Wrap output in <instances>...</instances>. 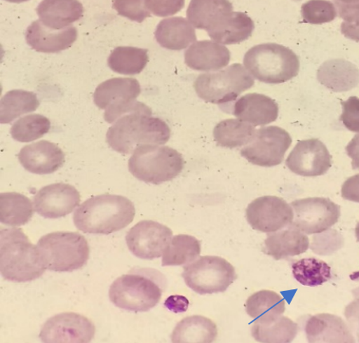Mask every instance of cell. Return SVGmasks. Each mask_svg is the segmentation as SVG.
Listing matches in <instances>:
<instances>
[{"mask_svg":"<svg viewBox=\"0 0 359 343\" xmlns=\"http://www.w3.org/2000/svg\"><path fill=\"white\" fill-rule=\"evenodd\" d=\"M342 114L341 121L351 132L359 133V98L351 97L341 102Z\"/></svg>","mask_w":359,"mask_h":343,"instance_id":"cell-43","label":"cell"},{"mask_svg":"<svg viewBox=\"0 0 359 343\" xmlns=\"http://www.w3.org/2000/svg\"><path fill=\"white\" fill-rule=\"evenodd\" d=\"M246 311L255 324H266L285 311V301L274 291L260 290L248 297Z\"/></svg>","mask_w":359,"mask_h":343,"instance_id":"cell-28","label":"cell"},{"mask_svg":"<svg viewBox=\"0 0 359 343\" xmlns=\"http://www.w3.org/2000/svg\"><path fill=\"white\" fill-rule=\"evenodd\" d=\"M184 161L176 149L160 144H144L137 147L128 161L130 173L145 183L168 182L183 171Z\"/></svg>","mask_w":359,"mask_h":343,"instance_id":"cell-7","label":"cell"},{"mask_svg":"<svg viewBox=\"0 0 359 343\" xmlns=\"http://www.w3.org/2000/svg\"><path fill=\"white\" fill-rule=\"evenodd\" d=\"M165 306L167 307V309L175 311V313H183L188 309L189 301L187 298L180 297V295H173L165 301Z\"/></svg>","mask_w":359,"mask_h":343,"instance_id":"cell-47","label":"cell"},{"mask_svg":"<svg viewBox=\"0 0 359 343\" xmlns=\"http://www.w3.org/2000/svg\"><path fill=\"white\" fill-rule=\"evenodd\" d=\"M334 5L337 6V13L340 18L344 20L341 26L344 27H359V3L344 4L334 0Z\"/></svg>","mask_w":359,"mask_h":343,"instance_id":"cell-44","label":"cell"},{"mask_svg":"<svg viewBox=\"0 0 359 343\" xmlns=\"http://www.w3.org/2000/svg\"><path fill=\"white\" fill-rule=\"evenodd\" d=\"M81 203V195L73 185H47L34 197L35 211L46 219H59L71 214Z\"/></svg>","mask_w":359,"mask_h":343,"instance_id":"cell-17","label":"cell"},{"mask_svg":"<svg viewBox=\"0 0 359 343\" xmlns=\"http://www.w3.org/2000/svg\"><path fill=\"white\" fill-rule=\"evenodd\" d=\"M200 254L198 239L189 235H177L173 236L164 251L163 266H187L194 262Z\"/></svg>","mask_w":359,"mask_h":343,"instance_id":"cell-33","label":"cell"},{"mask_svg":"<svg viewBox=\"0 0 359 343\" xmlns=\"http://www.w3.org/2000/svg\"><path fill=\"white\" fill-rule=\"evenodd\" d=\"M158 43L163 48L180 51L196 41V35L191 23L184 18L163 20L155 33Z\"/></svg>","mask_w":359,"mask_h":343,"instance_id":"cell-26","label":"cell"},{"mask_svg":"<svg viewBox=\"0 0 359 343\" xmlns=\"http://www.w3.org/2000/svg\"><path fill=\"white\" fill-rule=\"evenodd\" d=\"M248 222L256 231L270 234L290 226L294 220V211L289 203L280 197H259L248 205Z\"/></svg>","mask_w":359,"mask_h":343,"instance_id":"cell-14","label":"cell"},{"mask_svg":"<svg viewBox=\"0 0 359 343\" xmlns=\"http://www.w3.org/2000/svg\"><path fill=\"white\" fill-rule=\"evenodd\" d=\"M140 93V82L136 79L114 78L97 86L93 100L98 108L106 109L104 120L114 123L121 116L144 105L136 101Z\"/></svg>","mask_w":359,"mask_h":343,"instance_id":"cell-10","label":"cell"},{"mask_svg":"<svg viewBox=\"0 0 359 343\" xmlns=\"http://www.w3.org/2000/svg\"><path fill=\"white\" fill-rule=\"evenodd\" d=\"M306 334L309 342H355L352 331L337 315L321 314L307 321Z\"/></svg>","mask_w":359,"mask_h":343,"instance_id":"cell-22","label":"cell"},{"mask_svg":"<svg viewBox=\"0 0 359 343\" xmlns=\"http://www.w3.org/2000/svg\"><path fill=\"white\" fill-rule=\"evenodd\" d=\"M265 251L275 260H281L305 253L309 248V238L303 231L290 224L284 230L267 236Z\"/></svg>","mask_w":359,"mask_h":343,"instance_id":"cell-25","label":"cell"},{"mask_svg":"<svg viewBox=\"0 0 359 343\" xmlns=\"http://www.w3.org/2000/svg\"><path fill=\"white\" fill-rule=\"evenodd\" d=\"M172 238L170 228L153 220H143L128 232L126 242L136 257L151 261L163 255Z\"/></svg>","mask_w":359,"mask_h":343,"instance_id":"cell-13","label":"cell"},{"mask_svg":"<svg viewBox=\"0 0 359 343\" xmlns=\"http://www.w3.org/2000/svg\"><path fill=\"white\" fill-rule=\"evenodd\" d=\"M96 328L89 318L74 313L55 315L42 326L39 338L43 342H90Z\"/></svg>","mask_w":359,"mask_h":343,"instance_id":"cell-15","label":"cell"},{"mask_svg":"<svg viewBox=\"0 0 359 343\" xmlns=\"http://www.w3.org/2000/svg\"><path fill=\"white\" fill-rule=\"evenodd\" d=\"M291 144L289 133L281 128L271 126L256 131L250 143L241 149V155L252 164L274 167L283 163Z\"/></svg>","mask_w":359,"mask_h":343,"instance_id":"cell-11","label":"cell"},{"mask_svg":"<svg viewBox=\"0 0 359 343\" xmlns=\"http://www.w3.org/2000/svg\"><path fill=\"white\" fill-rule=\"evenodd\" d=\"M251 76L268 84H281L297 77L299 60L297 54L287 47L267 43L252 47L243 59Z\"/></svg>","mask_w":359,"mask_h":343,"instance_id":"cell-5","label":"cell"},{"mask_svg":"<svg viewBox=\"0 0 359 343\" xmlns=\"http://www.w3.org/2000/svg\"><path fill=\"white\" fill-rule=\"evenodd\" d=\"M231 60V53L218 43L195 42L184 53L185 64L192 69L214 71L224 68Z\"/></svg>","mask_w":359,"mask_h":343,"instance_id":"cell-23","label":"cell"},{"mask_svg":"<svg viewBox=\"0 0 359 343\" xmlns=\"http://www.w3.org/2000/svg\"><path fill=\"white\" fill-rule=\"evenodd\" d=\"M185 0H146L147 9L157 17H169L183 9Z\"/></svg>","mask_w":359,"mask_h":343,"instance_id":"cell-42","label":"cell"},{"mask_svg":"<svg viewBox=\"0 0 359 343\" xmlns=\"http://www.w3.org/2000/svg\"><path fill=\"white\" fill-rule=\"evenodd\" d=\"M313 250L318 255L333 254L344 246V239L337 231L330 230L325 234L314 236Z\"/></svg>","mask_w":359,"mask_h":343,"instance_id":"cell-41","label":"cell"},{"mask_svg":"<svg viewBox=\"0 0 359 343\" xmlns=\"http://www.w3.org/2000/svg\"><path fill=\"white\" fill-rule=\"evenodd\" d=\"M291 205L295 215L292 224L309 235L328 230L341 217L340 206L323 197L295 200Z\"/></svg>","mask_w":359,"mask_h":343,"instance_id":"cell-12","label":"cell"},{"mask_svg":"<svg viewBox=\"0 0 359 343\" xmlns=\"http://www.w3.org/2000/svg\"><path fill=\"white\" fill-rule=\"evenodd\" d=\"M234 116L252 126H265L278 117V105L263 94L250 93L240 97L233 106Z\"/></svg>","mask_w":359,"mask_h":343,"instance_id":"cell-21","label":"cell"},{"mask_svg":"<svg viewBox=\"0 0 359 343\" xmlns=\"http://www.w3.org/2000/svg\"><path fill=\"white\" fill-rule=\"evenodd\" d=\"M233 13L229 0H191L187 9L188 21L196 29L211 33L226 23Z\"/></svg>","mask_w":359,"mask_h":343,"instance_id":"cell-20","label":"cell"},{"mask_svg":"<svg viewBox=\"0 0 359 343\" xmlns=\"http://www.w3.org/2000/svg\"><path fill=\"white\" fill-rule=\"evenodd\" d=\"M76 27L69 26L61 30L51 29L43 25L41 20L27 27L25 37L32 49L39 53H57L70 48L76 41Z\"/></svg>","mask_w":359,"mask_h":343,"instance_id":"cell-19","label":"cell"},{"mask_svg":"<svg viewBox=\"0 0 359 343\" xmlns=\"http://www.w3.org/2000/svg\"><path fill=\"white\" fill-rule=\"evenodd\" d=\"M149 62L148 51L131 46H119L108 59V65L114 72L134 76L140 74Z\"/></svg>","mask_w":359,"mask_h":343,"instance_id":"cell-32","label":"cell"},{"mask_svg":"<svg viewBox=\"0 0 359 343\" xmlns=\"http://www.w3.org/2000/svg\"><path fill=\"white\" fill-rule=\"evenodd\" d=\"M7 2L20 4L22 2L29 1V0H6Z\"/></svg>","mask_w":359,"mask_h":343,"instance_id":"cell-50","label":"cell"},{"mask_svg":"<svg viewBox=\"0 0 359 343\" xmlns=\"http://www.w3.org/2000/svg\"><path fill=\"white\" fill-rule=\"evenodd\" d=\"M337 1L344 4H348V5H351V4L359 3V0H337Z\"/></svg>","mask_w":359,"mask_h":343,"instance_id":"cell-49","label":"cell"},{"mask_svg":"<svg viewBox=\"0 0 359 343\" xmlns=\"http://www.w3.org/2000/svg\"><path fill=\"white\" fill-rule=\"evenodd\" d=\"M291 172L304 177L325 175L332 166L325 144L318 139L299 141L286 160Z\"/></svg>","mask_w":359,"mask_h":343,"instance_id":"cell-16","label":"cell"},{"mask_svg":"<svg viewBox=\"0 0 359 343\" xmlns=\"http://www.w3.org/2000/svg\"><path fill=\"white\" fill-rule=\"evenodd\" d=\"M217 335V325L211 319L195 315L181 321L173 330L171 338L175 343L212 342Z\"/></svg>","mask_w":359,"mask_h":343,"instance_id":"cell-29","label":"cell"},{"mask_svg":"<svg viewBox=\"0 0 359 343\" xmlns=\"http://www.w3.org/2000/svg\"><path fill=\"white\" fill-rule=\"evenodd\" d=\"M337 6L329 0H309L302 7V18L311 25H323L337 17Z\"/></svg>","mask_w":359,"mask_h":343,"instance_id":"cell-39","label":"cell"},{"mask_svg":"<svg viewBox=\"0 0 359 343\" xmlns=\"http://www.w3.org/2000/svg\"><path fill=\"white\" fill-rule=\"evenodd\" d=\"M255 84L242 65L235 64L219 72L200 74L194 83L197 95L215 105L233 102Z\"/></svg>","mask_w":359,"mask_h":343,"instance_id":"cell-8","label":"cell"},{"mask_svg":"<svg viewBox=\"0 0 359 343\" xmlns=\"http://www.w3.org/2000/svg\"><path fill=\"white\" fill-rule=\"evenodd\" d=\"M39 106L36 94L25 90H10L0 102V122L9 124L22 114L35 112Z\"/></svg>","mask_w":359,"mask_h":343,"instance_id":"cell-31","label":"cell"},{"mask_svg":"<svg viewBox=\"0 0 359 343\" xmlns=\"http://www.w3.org/2000/svg\"><path fill=\"white\" fill-rule=\"evenodd\" d=\"M37 247L43 265L49 271H76L84 267L89 260L88 243L78 232H51L39 240Z\"/></svg>","mask_w":359,"mask_h":343,"instance_id":"cell-6","label":"cell"},{"mask_svg":"<svg viewBox=\"0 0 359 343\" xmlns=\"http://www.w3.org/2000/svg\"><path fill=\"white\" fill-rule=\"evenodd\" d=\"M318 79L323 85L334 92H345L359 83V70L348 61L335 59L325 62L318 71Z\"/></svg>","mask_w":359,"mask_h":343,"instance_id":"cell-27","label":"cell"},{"mask_svg":"<svg viewBox=\"0 0 359 343\" xmlns=\"http://www.w3.org/2000/svg\"><path fill=\"white\" fill-rule=\"evenodd\" d=\"M50 122L42 114H29L15 121L11 129V134L15 140L22 143L41 139L50 131Z\"/></svg>","mask_w":359,"mask_h":343,"instance_id":"cell-38","label":"cell"},{"mask_svg":"<svg viewBox=\"0 0 359 343\" xmlns=\"http://www.w3.org/2000/svg\"><path fill=\"white\" fill-rule=\"evenodd\" d=\"M34 215V206L29 197L18 192L0 195V222L10 227L25 226Z\"/></svg>","mask_w":359,"mask_h":343,"instance_id":"cell-30","label":"cell"},{"mask_svg":"<svg viewBox=\"0 0 359 343\" xmlns=\"http://www.w3.org/2000/svg\"><path fill=\"white\" fill-rule=\"evenodd\" d=\"M167 285V278L159 271L136 267L114 280L109 299L121 309L148 311L159 303Z\"/></svg>","mask_w":359,"mask_h":343,"instance_id":"cell-3","label":"cell"},{"mask_svg":"<svg viewBox=\"0 0 359 343\" xmlns=\"http://www.w3.org/2000/svg\"><path fill=\"white\" fill-rule=\"evenodd\" d=\"M170 136L168 125L160 118L152 116L151 109L144 104L114 122L106 140L114 151L131 154L141 145L164 144Z\"/></svg>","mask_w":359,"mask_h":343,"instance_id":"cell-1","label":"cell"},{"mask_svg":"<svg viewBox=\"0 0 359 343\" xmlns=\"http://www.w3.org/2000/svg\"><path fill=\"white\" fill-rule=\"evenodd\" d=\"M347 155L352 159V167L354 170L359 169V133L355 135L346 148Z\"/></svg>","mask_w":359,"mask_h":343,"instance_id":"cell-48","label":"cell"},{"mask_svg":"<svg viewBox=\"0 0 359 343\" xmlns=\"http://www.w3.org/2000/svg\"><path fill=\"white\" fill-rule=\"evenodd\" d=\"M345 316L351 331L357 337L359 342V299L355 300L346 306Z\"/></svg>","mask_w":359,"mask_h":343,"instance_id":"cell-45","label":"cell"},{"mask_svg":"<svg viewBox=\"0 0 359 343\" xmlns=\"http://www.w3.org/2000/svg\"><path fill=\"white\" fill-rule=\"evenodd\" d=\"M254 126L240 119L219 122L214 130V137L220 147L234 149L250 143L255 133Z\"/></svg>","mask_w":359,"mask_h":343,"instance_id":"cell-34","label":"cell"},{"mask_svg":"<svg viewBox=\"0 0 359 343\" xmlns=\"http://www.w3.org/2000/svg\"><path fill=\"white\" fill-rule=\"evenodd\" d=\"M46 270L37 246L30 242L22 229L0 231V271L4 279L30 282L41 278Z\"/></svg>","mask_w":359,"mask_h":343,"instance_id":"cell-4","label":"cell"},{"mask_svg":"<svg viewBox=\"0 0 359 343\" xmlns=\"http://www.w3.org/2000/svg\"><path fill=\"white\" fill-rule=\"evenodd\" d=\"M255 29V23L245 13H232L231 18L219 29L208 35L223 45H235L246 41Z\"/></svg>","mask_w":359,"mask_h":343,"instance_id":"cell-35","label":"cell"},{"mask_svg":"<svg viewBox=\"0 0 359 343\" xmlns=\"http://www.w3.org/2000/svg\"><path fill=\"white\" fill-rule=\"evenodd\" d=\"M355 232H356V236L358 242H359V223L358 224V226L356 227V230H355Z\"/></svg>","mask_w":359,"mask_h":343,"instance_id":"cell-51","label":"cell"},{"mask_svg":"<svg viewBox=\"0 0 359 343\" xmlns=\"http://www.w3.org/2000/svg\"><path fill=\"white\" fill-rule=\"evenodd\" d=\"M135 207L123 196L104 194L90 197L74 214L78 230L90 234H111L133 222Z\"/></svg>","mask_w":359,"mask_h":343,"instance_id":"cell-2","label":"cell"},{"mask_svg":"<svg viewBox=\"0 0 359 343\" xmlns=\"http://www.w3.org/2000/svg\"><path fill=\"white\" fill-rule=\"evenodd\" d=\"M298 325L290 318L279 316L266 324L252 326V336L259 342H291L298 333Z\"/></svg>","mask_w":359,"mask_h":343,"instance_id":"cell-36","label":"cell"},{"mask_svg":"<svg viewBox=\"0 0 359 343\" xmlns=\"http://www.w3.org/2000/svg\"><path fill=\"white\" fill-rule=\"evenodd\" d=\"M36 11L43 25L61 30L80 20L84 8L79 0H43Z\"/></svg>","mask_w":359,"mask_h":343,"instance_id":"cell-24","label":"cell"},{"mask_svg":"<svg viewBox=\"0 0 359 343\" xmlns=\"http://www.w3.org/2000/svg\"><path fill=\"white\" fill-rule=\"evenodd\" d=\"M185 283L199 295L224 292L235 281L236 270L226 259L219 256H203L184 267Z\"/></svg>","mask_w":359,"mask_h":343,"instance_id":"cell-9","label":"cell"},{"mask_svg":"<svg viewBox=\"0 0 359 343\" xmlns=\"http://www.w3.org/2000/svg\"><path fill=\"white\" fill-rule=\"evenodd\" d=\"M146 0H114L113 8L122 17L137 22H143L151 17V11L145 6Z\"/></svg>","mask_w":359,"mask_h":343,"instance_id":"cell-40","label":"cell"},{"mask_svg":"<svg viewBox=\"0 0 359 343\" xmlns=\"http://www.w3.org/2000/svg\"><path fill=\"white\" fill-rule=\"evenodd\" d=\"M18 159L27 171L35 175H50L65 163V155L57 144L42 140L23 147Z\"/></svg>","mask_w":359,"mask_h":343,"instance_id":"cell-18","label":"cell"},{"mask_svg":"<svg viewBox=\"0 0 359 343\" xmlns=\"http://www.w3.org/2000/svg\"><path fill=\"white\" fill-rule=\"evenodd\" d=\"M341 196L346 200L359 203V173L345 181L341 188Z\"/></svg>","mask_w":359,"mask_h":343,"instance_id":"cell-46","label":"cell"},{"mask_svg":"<svg viewBox=\"0 0 359 343\" xmlns=\"http://www.w3.org/2000/svg\"><path fill=\"white\" fill-rule=\"evenodd\" d=\"M295 279L305 286L323 285L331 278V268L326 262L317 258L299 260L292 265Z\"/></svg>","mask_w":359,"mask_h":343,"instance_id":"cell-37","label":"cell"}]
</instances>
